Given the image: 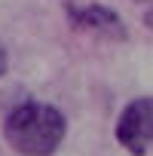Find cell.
Here are the masks:
<instances>
[{
    "label": "cell",
    "instance_id": "obj_1",
    "mask_svg": "<svg viewBox=\"0 0 153 156\" xmlns=\"http://www.w3.org/2000/svg\"><path fill=\"white\" fill-rule=\"evenodd\" d=\"M64 135V113L46 101H22L3 119V138L19 156H55Z\"/></svg>",
    "mask_w": 153,
    "mask_h": 156
},
{
    "label": "cell",
    "instance_id": "obj_2",
    "mask_svg": "<svg viewBox=\"0 0 153 156\" xmlns=\"http://www.w3.org/2000/svg\"><path fill=\"white\" fill-rule=\"evenodd\" d=\"M116 141L132 156H147L153 147V95L135 98L116 119Z\"/></svg>",
    "mask_w": 153,
    "mask_h": 156
},
{
    "label": "cell",
    "instance_id": "obj_3",
    "mask_svg": "<svg viewBox=\"0 0 153 156\" xmlns=\"http://www.w3.org/2000/svg\"><path fill=\"white\" fill-rule=\"evenodd\" d=\"M64 12L70 19V25L76 31H89V34H101L107 40H126L129 28L123 22V16L104 3H89V6H76L73 0H64Z\"/></svg>",
    "mask_w": 153,
    "mask_h": 156
},
{
    "label": "cell",
    "instance_id": "obj_4",
    "mask_svg": "<svg viewBox=\"0 0 153 156\" xmlns=\"http://www.w3.org/2000/svg\"><path fill=\"white\" fill-rule=\"evenodd\" d=\"M6 67H9V52H6V46H3V40H0V76L6 73Z\"/></svg>",
    "mask_w": 153,
    "mask_h": 156
},
{
    "label": "cell",
    "instance_id": "obj_5",
    "mask_svg": "<svg viewBox=\"0 0 153 156\" xmlns=\"http://www.w3.org/2000/svg\"><path fill=\"white\" fill-rule=\"evenodd\" d=\"M144 25L153 31V3H147V12H144Z\"/></svg>",
    "mask_w": 153,
    "mask_h": 156
},
{
    "label": "cell",
    "instance_id": "obj_6",
    "mask_svg": "<svg viewBox=\"0 0 153 156\" xmlns=\"http://www.w3.org/2000/svg\"><path fill=\"white\" fill-rule=\"evenodd\" d=\"M135 3H153V0H135Z\"/></svg>",
    "mask_w": 153,
    "mask_h": 156
}]
</instances>
